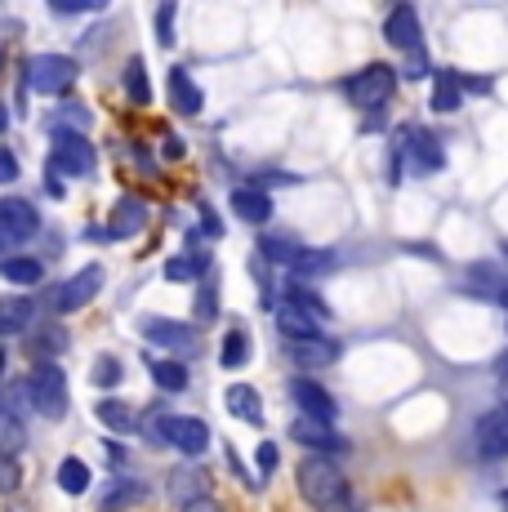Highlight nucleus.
Segmentation results:
<instances>
[{
	"instance_id": "54",
	"label": "nucleus",
	"mask_w": 508,
	"mask_h": 512,
	"mask_svg": "<svg viewBox=\"0 0 508 512\" xmlns=\"http://www.w3.org/2000/svg\"><path fill=\"white\" fill-rule=\"evenodd\" d=\"M504 512H508V490H504Z\"/></svg>"
},
{
	"instance_id": "38",
	"label": "nucleus",
	"mask_w": 508,
	"mask_h": 512,
	"mask_svg": "<svg viewBox=\"0 0 508 512\" xmlns=\"http://www.w3.org/2000/svg\"><path fill=\"white\" fill-rule=\"evenodd\" d=\"M428 72H433V67H428L424 49H410V54H402V76H406V81H424Z\"/></svg>"
},
{
	"instance_id": "3",
	"label": "nucleus",
	"mask_w": 508,
	"mask_h": 512,
	"mask_svg": "<svg viewBox=\"0 0 508 512\" xmlns=\"http://www.w3.org/2000/svg\"><path fill=\"white\" fill-rule=\"evenodd\" d=\"M344 94L353 107H361V112H379V107L397 94V67H388V63L361 67V72H353L344 81Z\"/></svg>"
},
{
	"instance_id": "23",
	"label": "nucleus",
	"mask_w": 508,
	"mask_h": 512,
	"mask_svg": "<svg viewBox=\"0 0 508 512\" xmlns=\"http://www.w3.org/2000/svg\"><path fill=\"white\" fill-rule=\"evenodd\" d=\"M27 450V428H23V415L14 406L0 401V455L5 459H18Z\"/></svg>"
},
{
	"instance_id": "21",
	"label": "nucleus",
	"mask_w": 508,
	"mask_h": 512,
	"mask_svg": "<svg viewBox=\"0 0 508 512\" xmlns=\"http://www.w3.org/2000/svg\"><path fill=\"white\" fill-rule=\"evenodd\" d=\"M232 210H237L241 223L259 228V223L272 219V196L263 192V187H237V192H232Z\"/></svg>"
},
{
	"instance_id": "45",
	"label": "nucleus",
	"mask_w": 508,
	"mask_h": 512,
	"mask_svg": "<svg viewBox=\"0 0 508 512\" xmlns=\"http://www.w3.org/2000/svg\"><path fill=\"white\" fill-rule=\"evenodd\" d=\"M18 179V161L9 147H0V183H14Z\"/></svg>"
},
{
	"instance_id": "10",
	"label": "nucleus",
	"mask_w": 508,
	"mask_h": 512,
	"mask_svg": "<svg viewBox=\"0 0 508 512\" xmlns=\"http://www.w3.org/2000/svg\"><path fill=\"white\" fill-rule=\"evenodd\" d=\"M384 41L393 49H402V54H410V49H424V27H419V9L415 5H393V9H388Z\"/></svg>"
},
{
	"instance_id": "50",
	"label": "nucleus",
	"mask_w": 508,
	"mask_h": 512,
	"mask_svg": "<svg viewBox=\"0 0 508 512\" xmlns=\"http://www.w3.org/2000/svg\"><path fill=\"white\" fill-rule=\"evenodd\" d=\"M495 374H500V392H504V401H508V357L495 366Z\"/></svg>"
},
{
	"instance_id": "7",
	"label": "nucleus",
	"mask_w": 508,
	"mask_h": 512,
	"mask_svg": "<svg viewBox=\"0 0 508 512\" xmlns=\"http://www.w3.org/2000/svg\"><path fill=\"white\" fill-rule=\"evenodd\" d=\"M143 339L170 348L174 357H192L201 348V334L188 326V321H165V317H143Z\"/></svg>"
},
{
	"instance_id": "42",
	"label": "nucleus",
	"mask_w": 508,
	"mask_h": 512,
	"mask_svg": "<svg viewBox=\"0 0 508 512\" xmlns=\"http://www.w3.org/2000/svg\"><path fill=\"white\" fill-rule=\"evenodd\" d=\"M50 9L58 18H67V14H94V9H103L99 0H50Z\"/></svg>"
},
{
	"instance_id": "30",
	"label": "nucleus",
	"mask_w": 508,
	"mask_h": 512,
	"mask_svg": "<svg viewBox=\"0 0 508 512\" xmlns=\"http://www.w3.org/2000/svg\"><path fill=\"white\" fill-rule=\"evenodd\" d=\"M286 303H295L299 312H308V317L317 321V326H321V321H330V308H326V299H321L317 290H308L304 281H290V285H286Z\"/></svg>"
},
{
	"instance_id": "28",
	"label": "nucleus",
	"mask_w": 508,
	"mask_h": 512,
	"mask_svg": "<svg viewBox=\"0 0 508 512\" xmlns=\"http://www.w3.org/2000/svg\"><path fill=\"white\" fill-rule=\"evenodd\" d=\"M250 330H241V326H232L228 334H223V343H219V361H223V370H241L250 361Z\"/></svg>"
},
{
	"instance_id": "37",
	"label": "nucleus",
	"mask_w": 508,
	"mask_h": 512,
	"mask_svg": "<svg viewBox=\"0 0 508 512\" xmlns=\"http://www.w3.org/2000/svg\"><path fill=\"white\" fill-rule=\"evenodd\" d=\"M90 379L99 383V388H116V383H121V361H116V357H99V361H94V370H90Z\"/></svg>"
},
{
	"instance_id": "32",
	"label": "nucleus",
	"mask_w": 508,
	"mask_h": 512,
	"mask_svg": "<svg viewBox=\"0 0 508 512\" xmlns=\"http://www.w3.org/2000/svg\"><path fill=\"white\" fill-rule=\"evenodd\" d=\"M0 277L14 281V285H36L45 277L41 259H32V254H18V259H0Z\"/></svg>"
},
{
	"instance_id": "49",
	"label": "nucleus",
	"mask_w": 508,
	"mask_h": 512,
	"mask_svg": "<svg viewBox=\"0 0 508 512\" xmlns=\"http://www.w3.org/2000/svg\"><path fill=\"white\" fill-rule=\"evenodd\" d=\"M161 152L170 156V161H179V156H183V139H165V147H161Z\"/></svg>"
},
{
	"instance_id": "47",
	"label": "nucleus",
	"mask_w": 508,
	"mask_h": 512,
	"mask_svg": "<svg viewBox=\"0 0 508 512\" xmlns=\"http://www.w3.org/2000/svg\"><path fill=\"white\" fill-rule=\"evenodd\" d=\"M201 228L210 232V236H223V223L214 219V210H210V205H205V210H201Z\"/></svg>"
},
{
	"instance_id": "41",
	"label": "nucleus",
	"mask_w": 508,
	"mask_h": 512,
	"mask_svg": "<svg viewBox=\"0 0 508 512\" xmlns=\"http://www.w3.org/2000/svg\"><path fill=\"white\" fill-rule=\"evenodd\" d=\"M18 486H23V468H18L14 459L0 455V495H14Z\"/></svg>"
},
{
	"instance_id": "2",
	"label": "nucleus",
	"mask_w": 508,
	"mask_h": 512,
	"mask_svg": "<svg viewBox=\"0 0 508 512\" xmlns=\"http://www.w3.org/2000/svg\"><path fill=\"white\" fill-rule=\"evenodd\" d=\"M23 392L36 415H45V419H63L67 406H72V397H67V370L58 361H36L23 379Z\"/></svg>"
},
{
	"instance_id": "55",
	"label": "nucleus",
	"mask_w": 508,
	"mask_h": 512,
	"mask_svg": "<svg viewBox=\"0 0 508 512\" xmlns=\"http://www.w3.org/2000/svg\"><path fill=\"white\" fill-rule=\"evenodd\" d=\"M504 263H508V245H504Z\"/></svg>"
},
{
	"instance_id": "14",
	"label": "nucleus",
	"mask_w": 508,
	"mask_h": 512,
	"mask_svg": "<svg viewBox=\"0 0 508 512\" xmlns=\"http://www.w3.org/2000/svg\"><path fill=\"white\" fill-rule=\"evenodd\" d=\"M161 428H165V441H170L174 450H183L188 459H197L201 450L210 446V428L192 415H170V419H161Z\"/></svg>"
},
{
	"instance_id": "6",
	"label": "nucleus",
	"mask_w": 508,
	"mask_h": 512,
	"mask_svg": "<svg viewBox=\"0 0 508 512\" xmlns=\"http://www.w3.org/2000/svg\"><path fill=\"white\" fill-rule=\"evenodd\" d=\"M99 156H94V143L85 134H72V130H58L54 134V147H50V170L54 174H67V179H90Z\"/></svg>"
},
{
	"instance_id": "46",
	"label": "nucleus",
	"mask_w": 508,
	"mask_h": 512,
	"mask_svg": "<svg viewBox=\"0 0 508 512\" xmlns=\"http://www.w3.org/2000/svg\"><path fill=\"white\" fill-rule=\"evenodd\" d=\"M210 312H214V281L205 285V290H201V299H197V317H210Z\"/></svg>"
},
{
	"instance_id": "36",
	"label": "nucleus",
	"mask_w": 508,
	"mask_h": 512,
	"mask_svg": "<svg viewBox=\"0 0 508 512\" xmlns=\"http://www.w3.org/2000/svg\"><path fill=\"white\" fill-rule=\"evenodd\" d=\"M335 268V250H304L295 263V281L299 277H321V272Z\"/></svg>"
},
{
	"instance_id": "40",
	"label": "nucleus",
	"mask_w": 508,
	"mask_h": 512,
	"mask_svg": "<svg viewBox=\"0 0 508 512\" xmlns=\"http://www.w3.org/2000/svg\"><path fill=\"white\" fill-rule=\"evenodd\" d=\"M174 18H179V9H174V5L156 9V41H161V45H174Z\"/></svg>"
},
{
	"instance_id": "39",
	"label": "nucleus",
	"mask_w": 508,
	"mask_h": 512,
	"mask_svg": "<svg viewBox=\"0 0 508 512\" xmlns=\"http://www.w3.org/2000/svg\"><path fill=\"white\" fill-rule=\"evenodd\" d=\"M277 459H281L277 441H259V450H254V464H259V477H263V481L277 472Z\"/></svg>"
},
{
	"instance_id": "16",
	"label": "nucleus",
	"mask_w": 508,
	"mask_h": 512,
	"mask_svg": "<svg viewBox=\"0 0 508 512\" xmlns=\"http://www.w3.org/2000/svg\"><path fill=\"white\" fill-rule=\"evenodd\" d=\"M143 223H148V205H143L139 196H121V201L112 205V219H107V236H112V241L139 236Z\"/></svg>"
},
{
	"instance_id": "15",
	"label": "nucleus",
	"mask_w": 508,
	"mask_h": 512,
	"mask_svg": "<svg viewBox=\"0 0 508 512\" xmlns=\"http://www.w3.org/2000/svg\"><path fill=\"white\" fill-rule=\"evenodd\" d=\"M170 499L179 508H188V504H197V499H210V472L197 468V464H179L170 472Z\"/></svg>"
},
{
	"instance_id": "25",
	"label": "nucleus",
	"mask_w": 508,
	"mask_h": 512,
	"mask_svg": "<svg viewBox=\"0 0 508 512\" xmlns=\"http://www.w3.org/2000/svg\"><path fill=\"white\" fill-rule=\"evenodd\" d=\"M277 330L286 334V343H299V339H317L321 326L308 317V312H299L295 303H286L281 299V308H277Z\"/></svg>"
},
{
	"instance_id": "11",
	"label": "nucleus",
	"mask_w": 508,
	"mask_h": 512,
	"mask_svg": "<svg viewBox=\"0 0 508 512\" xmlns=\"http://www.w3.org/2000/svg\"><path fill=\"white\" fill-rule=\"evenodd\" d=\"M290 397H295V406H299V415H308V419H317V423H335L339 419V406H335V397H330L326 388H321L317 379H290Z\"/></svg>"
},
{
	"instance_id": "4",
	"label": "nucleus",
	"mask_w": 508,
	"mask_h": 512,
	"mask_svg": "<svg viewBox=\"0 0 508 512\" xmlns=\"http://www.w3.org/2000/svg\"><path fill=\"white\" fill-rule=\"evenodd\" d=\"M76 76H81V67L67 54H36V58H27V67H23V85L32 94H67Z\"/></svg>"
},
{
	"instance_id": "35",
	"label": "nucleus",
	"mask_w": 508,
	"mask_h": 512,
	"mask_svg": "<svg viewBox=\"0 0 508 512\" xmlns=\"http://www.w3.org/2000/svg\"><path fill=\"white\" fill-rule=\"evenodd\" d=\"M165 277L170 281H197L205 277V254H179V259L165 263Z\"/></svg>"
},
{
	"instance_id": "26",
	"label": "nucleus",
	"mask_w": 508,
	"mask_h": 512,
	"mask_svg": "<svg viewBox=\"0 0 508 512\" xmlns=\"http://www.w3.org/2000/svg\"><path fill=\"white\" fill-rule=\"evenodd\" d=\"M170 103L179 107L183 116L201 112V90H197V81L188 76V67H170Z\"/></svg>"
},
{
	"instance_id": "53",
	"label": "nucleus",
	"mask_w": 508,
	"mask_h": 512,
	"mask_svg": "<svg viewBox=\"0 0 508 512\" xmlns=\"http://www.w3.org/2000/svg\"><path fill=\"white\" fill-rule=\"evenodd\" d=\"M0 370H5V352H0Z\"/></svg>"
},
{
	"instance_id": "22",
	"label": "nucleus",
	"mask_w": 508,
	"mask_h": 512,
	"mask_svg": "<svg viewBox=\"0 0 508 512\" xmlns=\"http://www.w3.org/2000/svg\"><path fill=\"white\" fill-rule=\"evenodd\" d=\"M223 406H228L232 419H246V423H254V428L263 423V401L250 383H232V388L223 392Z\"/></svg>"
},
{
	"instance_id": "27",
	"label": "nucleus",
	"mask_w": 508,
	"mask_h": 512,
	"mask_svg": "<svg viewBox=\"0 0 508 512\" xmlns=\"http://www.w3.org/2000/svg\"><path fill=\"white\" fill-rule=\"evenodd\" d=\"M143 499H148L143 481H112V486L103 490V499H99V512H125V508L143 504Z\"/></svg>"
},
{
	"instance_id": "8",
	"label": "nucleus",
	"mask_w": 508,
	"mask_h": 512,
	"mask_svg": "<svg viewBox=\"0 0 508 512\" xmlns=\"http://www.w3.org/2000/svg\"><path fill=\"white\" fill-rule=\"evenodd\" d=\"M397 143H402V152L410 156V161H415L419 174H437V170L446 165L442 143H437V134L424 130V125H406V130L397 134Z\"/></svg>"
},
{
	"instance_id": "9",
	"label": "nucleus",
	"mask_w": 508,
	"mask_h": 512,
	"mask_svg": "<svg viewBox=\"0 0 508 512\" xmlns=\"http://www.w3.org/2000/svg\"><path fill=\"white\" fill-rule=\"evenodd\" d=\"M36 228H41V219H36L32 201H18V196L0 201V250H9V245H23Z\"/></svg>"
},
{
	"instance_id": "19",
	"label": "nucleus",
	"mask_w": 508,
	"mask_h": 512,
	"mask_svg": "<svg viewBox=\"0 0 508 512\" xmlns=\"http://www.w3.org/2000/svg\"><path fill=\"white\" fill-rule=\"evenodd\" d=\"M286 352H290V361H295V366H308V370L339 361V343H335V339H326V334H317V339L286 343Z\"/></svg>"
},
{
	"instance_id": "12",
	"label": "nucleus",
	"mask_w": 508,
	"mask_h": 512,
	"mask_svg": "<svg viewBox=\"0 0 508 512\" xmlns=\"http://www.w3.org/2000/svg\"><path fill=\"white\" fill-rule=\"evenodd\" d=\"M290 437L299 441V446H308L312 455H344L348 450V441L339 437L335 428H330V423H317V419H308V415H299L295 423H290Z\"/></svg>"
},
{
	"instance_id": "43",
	"label": "nucleus",
	"mask_w": 508,
	"mask_h": 512,
	"mask_svg": "<svg viewBox=\"0 0 508 512\" xmlns=\"http://www.w3.org/2000/svg\"><path fill=\"white\" fill-rule=\"evenodd\" d=\"M459 90H464V94H491L495 81H491V76H464V72H459Z\"/></svg>"
},
{
	"instance_id": "48",
	"label": "nucleus",
	"mask_w": 508,
	"mask_h": 512,
	"mask_svg": "<svg viewBox=\"0 0 508 512\" xmlns=\"http://www.w3.org/2000/svg\"><path fill=\"white\" fill-rule=\"evenodd\" d=\"M179 512H223V504H219V499H197V504H188V508H179Z\"/></svg>"
},
{
	"instance_id": "29",
	"label": "nucleus",
	"mask_w": 508,
	"mask_h": 512,
	"mask_svg": "<svg viewBox=\"0 0 508 512\" xmlns=\"http://www.w3.org/2000/svg\"><path fill=\"white\" fill-rule=\"evenodd\" d=\"M148 370H152V379H156V388H161V392H183V388H188V366H183V361L152 357Z\"/></svg>"
},
{
	"instance_id": "44",
	"label": "nucleus",
	"mask_w": 508,
	"mask_h": 512,
	"mask_svg": "<svg viewBox=\"0 0 508 512\" xmlns=\"http://www.w3.org/2000/svg\"><path fill=\"white\" fill-rule=\"evenodd\" d=\"M326 512H366V504H361V499H357V490L348 486L344 495H339V499H335V504H330Z\"/></svg>"
},
{
	"instance_id": "24",
	"label": "nucleus",
	"mask_w": 508,
	"mask_h": 512,
	"mask_svg": "<svg viewBox=\"0 0 508 512\" xmlns=\"http://www.w3.org/2000/svg\"><path fill=\"white\" fill-rule=\"evenodd\" d=\"M459 103H464V90H459V72H455V67L433 72V112L437 116H451V112H459Z\"/></svg>"
},
{
	"instance_id": "20",
	"label": "nucleus",
	"mask_w": 508,
	"mask_h": 512,
	"mask_svg": "<svg viewBox=\"0 0 508 512\" xmlns=\"http://www.w3.org/2000/svg\"><path fill=\"white\" fill-rule=\"evenodd\" d=\"M464 290L468 294H486V299L500 303V294L508 290V277H504V268H495V263H468Z\"/></svg>"
},
{
	"instance_id": "31",
	"label": "nucleus",
	"mask_w": 508,
	"mask_h": 512,
	"mask_svg": "<svg viewBox=\"0 0 508 512\" xmlns=\"http://www.w3.org/2000/svg\"><path fill=\"white\" fill-rule=\"evenodd\" d=\"M259 250H263V259H268V263H281V268H290V272H295L299 254H304L308 245L290 241V236H263V241H259Z\"/></svg>"
},
{
	"instance_id": "13",
	"label": "nucleus",
	"mask_w": 508,
	"mask_h": 512,
	"mask_svg": "<svg viewBox=\"0 0 508 512\" xmlns=\"http://www.w3.org/2000/svg\"><path fill=\"white\" fill-rule=\"evenodd\" d=\"M473 441L486 459H504L508 455V401H500L495 410H486L473 428Z\"/></svg>"
},
{
	"instance_id": "1",
	"label": "nucleus",
	"mask_w": 508,
	"mask_h": 512,
	"mask_svg": "<svg viewBox=\"0 0 508 512\" xmlns=\"http://www.w3.org/2000/svg\"><path fill=\"white\" fill-rule=\"evenodd\" d=\"M295 481H299V495H304L317 512H326V508L348 490L344 468H339L330 455H308V459H299Z\"/></svg>"
},
{
	"instance_id": "33",
	"label": "nucleus",
	"mask_w": 508,
	"mask_h": 512,
	"mask_svg": "<svg viewBox=\"0 0 508 512\" xmlns=\"http://www.w3.org/2000/svg\"><path fill=\"white\" fill-rule=\"evenodd\" d=\"M125 94L134 98V103L139 107H148L152 103V85H148V63H143L139 54L130 58V63H125Z\"/></svg>"
},
{
	"instance_id": "34",
	"label": "nucleus",
	"mask_w": 508,
	"mask_h": 512,
	"mask_svg": "<svg viewBox=\"0 0 508 512\" xmlns=\"http://www.w3.org/2000/svg\"><path fill=\"white\" fill-rule=\"evenodd\" d=\"M58 486L67 490V495H85V490H90V464H85V459H63V464H58Z\"/></svg>"
},
{
	"instance_id": "52",
	"label": "nucleus",
	"mask_w": 508,
	"mask_h": 512,
	"mask_svg": "<svg viewBox=\"0 0 508 512\" xmlns=\"http://www.w3.org/2000/svg\"><path fill=\"white\" fill-rule=\"evenodd\" d=\"M500 303H504V308H508V290H504V294H500Z\"/></svg>"
},
{
	"instance_id": "5",
	"label": "nucleus",
	"mask_w": 508,
	"mask_h": 512,
	"mask_svg": "<svg viewBox=\"0 0 508 512\" xmlns=\"http://www.w3.org/2000/svg\"><path fill=\"white\" fill-rule=\"evenodd\" d=\"M103 290V268L99 263H85L81 272H72L67 281H58L50 294H45V303H50L54 317H67V312H81L85 303H94V294Z\"/></svg>"
},
{
	"instance_id": "51",
	"label": "nucleus",
	"mask_w": 508,
	"mask_h": 512,
	"mask_svg": "<svg viewBox=\"0 0 508 512\" xmlns=\"http://www.w3.org/2000/svg\"><path fill=\"white\" fill-rule=\"evenodd\" d=\"M5 125H9V112H5V103H0V130H5Z\"/></svg>"
},
{
	"instance_id": "17",
	"label": "nucleus",
	"mask_w": 508,
	"mask_h": 512,
	"mask_svg": "<svg viewBox=\"0 0 508 512\" xmlns=\"http://www.w3.org/2000/svg\"><path fill=\"white\" fill-rule=\"evenodd\" d=\"M36 326V303L27 294H5L0 299V339H14Z\"/></svg>"
},
{
	"instance_id": "18",
	"label": "nucleus",
	"mask_w": 508,
	"mask_h": 512,
	"mask_svg": "<svg viewBox=\"0 0 508 512\" xmlns=\"http://www.w3.org/2000/svg\"><path fill=\"white\" fill-rule=\"evenodd\" d=\"M94 419H99L107 432H116V437H134V432L143 428L139 410L125 406V401H116V397H103L99 406H94Z\"/></svg>"
},
{
	"instance_id": "56",
	"label": "nucleus",
	"mask_w": 508,
	"mask_h": 512,
	"mask_svg": "<svg viewBox=\"0 0 508 512\" xmlns=\"http://www.w3.org/2000/svg\"><path fill=\"white\" fill-rule=\"evenodd\" d=\"M0 63H5V54H0Z\"/></svg>"
}]
</instances>
